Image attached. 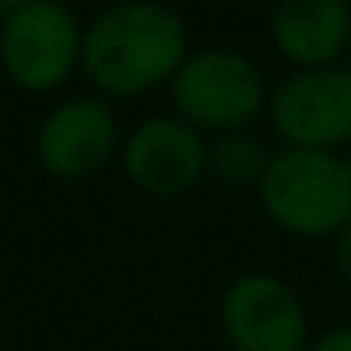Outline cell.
Returning a JSON list of instances; mask_svg holds the SVG:
<instances>
[{"instance_id": "obj_9", "label": "cell", "mask_w": 351, "mask_h": 351, "mask_svg": "<svg viewBox=\"0 0 351 351\" xmlns=\"http://www.w3.org/2000/svg\"><path fill=\"white\" fill-rule=\"evenodd\" d=\"M351 42V0H272L268 46L287 69L343 64Z\"/></svg>"}, {"instance_id": "obj_7", "label": "cell", "mask_w": 351, "mask_h": 351, "mask_svg": "<svg viewBox=\"0 0 351 351\" xmlns=\"http://www.w3.org/2000/svg\"><path fill=\"white\" fill-rule=\"evenodd\" d=\"M121 140L117 102L102 99L99 91H84L64 95L42 114L34 129V155L57 182H87L117 162Z\"/></svg>"}, {"instance_id": "obj_8", "label": "cell", "mask_w": 351, "mask_h": 351, "mask_svg": "<svg viewBox=\"0 0 351 351\" xmlns=\"http://www.w3.org/2000/svg\"><path fill=\"white\" fill-rule=\"evenodd\" d=\"M117 162L136 193L152 200H178L208 182V136L174 110L152 114L125 129Z\"/></svg>"}, {"instance_id": "obj_2", "label": "cell", "mask_w": 351, "mask_h": 351, "mask_svg": "<svg viewBox=\"0 0 351 351\" xmlns=\"http://www.w3.org/2000/svg\"><path fill=\"white\" fill-rule=\"evenodd\" d=\"M253 193L265 219L295 242H332L351 219V167L340 152L276 147Z\"/></svg>"}, {"instance_id": "obj_1", "label": "cell", "mask_w": 351, "mask_h": 351, "mask_svg": "<svg viewBox=\"0 0 351 351\" xmlns=\"http://www.w3.org/2000/svg\"><path fill=\"white\" fill-rule=\"evenodd\" d=\"M193 38L182 12L162 0H110L84 23V64L91 91L110 102L167 91L189 57Z\"/></svg>"}, {"instance_id": "obj_4", "label": "cell", "mask_w": 351, "mask_h": 351, "mask_svg": "<svg viewBox=\"0 0 351 351\" xmlns=\"http://www.w3.org/2000/svg\"><path fill=\"white\" fill-rule=\"evenodd\" d=\"M84 64V19L64 0H31L0 19V72L27 95H57Z\"/></svg>"}, {"instance_id": "obj_13", "label": "cell", "mask_w": 351, "mask_h": 351, "mask_svg": "<svg viewBox=\"0 0 351 351\" xmlns=\"http://www.w3.org/2000/svg\"><path fill=\"white\" fill-rule=\"evenodd\" d=\"M31 0H0V19L4 16H12V12H19V8H27Z\"/></svg>"}, {"instance_id": "obj_15", "label": "cell", "mask_w": 351, "mask_h": 351, "mask_svg": "<svg viewBox=\"0 0 351 351\" xmlns=\"http://www.w3.org/2000/svg\"><path fill=\"white\" fill-rule=\"evenodd\" d=\"M162 4H174V8H178V4H185V0H162Z\"/></svg>"}, {"instance_id": "obj_11", "label": "cell", "mask_w": 351, "mask_h": 351, "mask_svg": "<svg viewBox=\"0 0 351 351\" xmlns=\"http://www.w3.org/2000/svg\"><path fill=\"white\" fill-rule=\"evenodd\" d=\"M328 245H332V272H336V280H340V287L351 295V219Z\"/></svg>"}, {"instance_id": "obj_17", "label": "cell", "mask_w": 351, "mask_h": 351, "mask_svg": "<svg viewBox=\"0 0 351 351\" xmlns=\"http://www.w3.org/2000/svg\"><path fill=\"white\" fill-rule=\"evenodd\" d=\"M64 4H72V8H76V4H84V0H64Z\"/></svg>"}, {"instance_id": "obj_3", "label": "cell", "mask_w": 351, "mask_h": 351, "mask_svg": "<svg viewBox=\"0 0 351 351\" xmlns=\"http://www.w3.org/2000/svg\"><path fill=\"white\" fill-rule=\"evenodd\" d=\"M170 110L204 136L257 129L265 121L272 80L253 53L238 46H193L167 87Z\"/></svg>"}, {"instance_id": "obj_14", "label": "cell", "mask_w": 351, "mask_h": 351, "mask_svg": "<svg viewBox=\"0 0 351 351\" xmlns=\"http://www.w3.org/2000/svg\"><path fill=\"white\" fill-rule=\"evenodd\" d=\"M343 64H348V69H351V42H348V57H343Z\"/></svg>"}, {"instance_id": "obj_5", "label": "cell", "mask_w": 351, "mask_h": 351, "mask_svg": "<svg viewBox=\"0 0 351 351\" xmlns=\"http://www.w3.org/2000/svg\"><path fill=\"white\" fill-rule=\"evenodd\" d=\"M215 321L230 351H310L317 336L302 291L268 268L238 272L223 287Z\"/></svg>"}, {"instance_id": "obj_6", "label": "cell", "mask_w": 351, "mask_h": 351, "mask_svg": "<svg viewBox=\"0 0 351 351\" xmlns=\"http://www.w3.org/2000/svg\"><path fill=\"white\" fill-rule=\"evenodd\" d=\"M265 129L280 147L343 155L351 147V69H287L272 80Z\"/></svg>"}, {"instance_id": "obj_12", "label": "cell", "mask_w": 351, "mask_h": 351, "mask_svg": "<svg viewBox=\"0 0 351 351\" xmlns=\"http://www.w3.org/2000/svg\"><path fill=\"white\" fill-rule=\"evenodd\" d=\"M310 351H351V321H340V325L317 328Z\"/></svg>"}, {"instance_id": "obj_16", "label": "cell", "mask_w": 351, "mask_h": 351, "mask_svg": "<svg viewBox=\"0 0 351 351\" xmlns=\"http://www.w3.org/2000/svg\"><path fill=\"white\" fill-rule=\"evenodd\" d=\"M343 159H348V167H351V147H348V152H343Z\"/></svg>"}, {"instance_id": "obj_10", "label": "cell", "mask_w": 351, "mask_h": 351, "mask_svg": "<svg viewBox=\"0 0 351 351\" xmlns=\"http://www.w3.org/2000/svg\"><path fill=\"white\" fill-rule=\"evenodd\" d=\"M276 147L257 129L208 136V182L227 189H257Z\"/></svg>"}]
</instances>
